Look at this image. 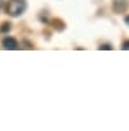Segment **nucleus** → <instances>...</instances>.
Segmentation results:
<instances>
[{
	"label": "nucleus",
	"instance_id": "423d86ee",
	"mask_svg": "<svg viewBox=\"0 0 129 131\" xmlns=\"http://www.w3.org/2000/svg\"><path fill=\"white\" fill-rule=\"evenodd\" d=\"M125 23H126L128 26H129V15H126V16H125Z\"/></svg>",
	"mask_w": 129,
	"mask_h": 131
},
{
	"label": "nucleus",
	"instance_id": "7ed1b4c3",
	"mask_svg": "<svg viewBox=\"0 0 129 131\" xmlns=\"http://www.w3.org/2000/svg\"><path fill=\"white\" fill-rule=\"evenodd\" d=\"M11 26H10V23H4V26H2V31H7V30H10Z\"/></svg>",
	"mask_w": 129,
	"mask_h": 131
},
{
	"label": "nucleus",
	"instance_id": "0eeeda50",
	"mask_svg": "<svg viewBox=\"0 0 129 131\" xmlns=\"http://www.w3.org/2000/svg\"><path fill=\"white\" fill-rule=\"evenodd\" d=\"M2 7H3V0H0V10H2Z\"/></svg>",
	"mask_w": 129,
	"mask_h": 131
},
{
	"label": "nucleus",
	"instance_id": "f03ea898",
	"mask_svg": "<svg viewBox=\"0 0 129 131\" xmlns=\"http://www.w3.org/2000/svg\"><path fill=\"white\" fill-rule=\"evenodd\" d=\"M3 47H4V49H8V51H14V49H18V41L14 37H6L3 40Z\"/></svg>",
	"mask_w": 129,
	"mask_h": 131
},
{
	"label": "nucleus",
	"instance_id": "20e7f679",
	"mask_svg": "<svg viewBox=\"0 0 129 131\" xmlns=\"http://www.w3.org/2000/svg\"><path fill=\"white\" fill-rule=\"evenodd\" d=\"M122 49L124 51H128L129 49V41H125V42L122 44Z\"/></svg>",
	"mask_w": 129,
	"mask_h": 131
},
{
	"label": "nucleus",
	"instance_id": "f257e3e1",
	"mask_svg": "<svg viewBox=\"0 0 129 131\" xmlns=\"http://www.w3.org/2000/svg\"><path fill=\"white\" fill-rule=\"evenodd\" d=\"M27 7L26 0H10L7 3V14L11 16H19L21 14H23Z\"/></svg>",
	"mask_w": 129,
	"mask_h": 131
},
{
	"label": "nucleus",
	"instance_id": "39448f33",
	"mask_svg": "<svg viewBox=\"0 0 129 131\" xmlns=\"http://www.w3.org/2000/svg\"><path fill=\"white\" fill-rule=\"evenodd\" d=\"M101 49H111V47H110V45H102Z\"/></svg>",
	"mask_w": 129,
	"mask_h": 131
}]
</instances>
